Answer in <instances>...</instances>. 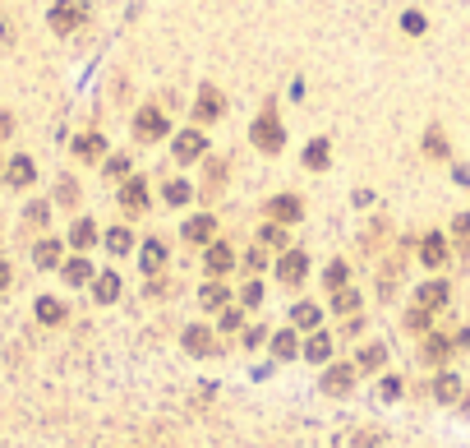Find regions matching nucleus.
I'll list each match as a JSON object with an SVG mask.
<instances>
[{
	"label": "nucleus",
	"instance_id": "obj_1",
	"mask_svg": "<svg viewBox=\"0 0 470 448\" xmlns=\"http://www.w3.org/2000/svg\"><path fill=\"white\" fill-rule=\"evenodd\" d=\"M83 19H88V0H55V10H51L55 33H74Z\"/></svg>",
	"mask_w": 470,
	"mask_h": 448
},
{
	"label": "nucleus",
	"instance_id": "obj_2",
	"mask_svg": "<svg viewBox=\"0 0 470 448\" xmlns=\"http://www.w3.org/2000/svg\"><path fill=\"white\" fill-rule=\"evenodd\" d=\"M254 144H258L263 153H277V148L286 144V135H282V125H277L272 111H263L258 121H254Z\"/></svg>",
	"mask_w": 470,
	"mask_h": 448
},
{
	"label": "nucleus",
	"instance_id": "obj_3",
	"mask_svg": "<svg viewBox=\"0 0 470 448\" xmlns=\"http://www.w3.org/2000/svg\"><path fill=\"white\" fill-rule=\"evenodd\" d=\"M134 135H139V139H162V135H166L162 111H157V107H143L139 121H134Z\"/></svg>",
	"mask_w": 470,
	"mask_h": 448
},
{
	"label": "nucleus",
	"instance_id": "obj_4",
	"mask_svg": "<svg viewBox=\"0 0 470 448\" xmlns=\"http://www.w3.org/2000/svg\"><path fill=\"white\" fill-rule=\"evenodd\" d=\"M198 153H203V135H198V130H185V135L175 139V157H180V162H194Z\"/></svg>",
	"mask_w": 470,
	"mask_h": 448
},
{
	"label": "nucleus",
	"instance_id": "obj_5",
	"mask_svg": "<svg viewBox=\"0 0 470 448\" xmlns=\"http://www.w3.org/2000/svg\"><path fill=\"white\" fill-rule=\"evenodd\" d=\"M350 379H355V370H350V365H332V370L323 374V388H328V393H346Z\"/></svg>",
	"mask_w": 470,
	"mask_h": 448
},
{
	"label": "nucleus",
	"instance_id": "obj_6",
	"mask_svg": "<svg viewBox=\"0 0 470 448\" xmlns=\"http://www.w3.org/2000/svg\"><path fill=\"white\" fill-rule=\"evenodd\" d=\"M434 398H438V402H457V398H461V379H457V374H438V379H434Z\"/></svg>",
	"mask_w": 470,
	"mask_h": 448
},
{
	"label": "nucleus",
	"instance_id": "obj_7",
	"mask_svg": "<svg viewBox=\"0 0 470 448\" xmlns=\"http://www.w3.org/2000/svg\"><path fill=\"white\" fill-rule=\"evenodd\" d=\"M194 111H198V121H212V116H221V93H217V88H203V93H198V107H194Z\"/></svg>",
	"mask_w": 470,
	"mask_h": 448
},
{
	"label": "nucleus",
	"instance_id": "obj_8",
	"mask_svg": "<svg viewBox=\"0 0 470 448\" xmlns=\"http://www.w3.org/2000/svg\"><path fill=\"white\" fill-rule=\"evenodd\" d=\"M277 273H282V282H300V278H305V254H296V250H291V254L277 264Z\"/></svg>",
	"mask_w": 470,
	"mask_h": 448
},
{
	"label": "nucleus",
	"instance_id": "obj_9",
	"mask_svg": "<svg viewBox=\"0 0 470 448\" xmlns=\"http://www.w3.org/2000/svg\"><path fill=\"white\" fill-rule=\"evenodd\" d=\"M185 347L194 351V356H208L212 351V333L208 328H185Z\"/></svg>",
	"mask_w": 470,
	"mask_h": 448
},
{
	"label": "nucleus",
	"instance_id": "obj_10",
	"mask_svg": "<svg viewBox=\"0 0 470 448\" xmlns=\"http://www.w3.org/2000/svg\"><path fill=\"white\" fill-rule=\"evenodd\" d=\"M443 301H448V287H443V282H429V287H420V305H424V310H438Z\"/></svg>",
	"mask_w": 470,
	"mask_h": 448
},
{
	"label": "nucleus",
	"instance_id": "obj_11",
	"mask_svg": "<svg viewBox=\"0 0 470 448\" xmlns=\"http://www.w3.org/2000/svg\"><path fill=\"white\" fill-rule=\"evenodd\" d=\"M10 185H33V162L28 157H14L10 162Z\"/></svg>",
	"mask_w": 470,
	"mask_h": 448
},
{
	"label": "nucleus",
	"instance_id": "obj_12",
	"mask_svg": "<svg viewBox=\"0 0 470 448\" xmlns=\"http://www.w3.org/2000/svg\"><path fill=\"white\" fill-rule=\"evenodd\" d=\"M92 296H97V301H116V296H120V278H116V273H102Z\"/></svg>",
	"mask_w": 470,
	"mask_h": 448
},
{
	"label": "nucleus",
	"instance_id": "obj_13",
	"mask_svg": "<svg viewBox=\"0 0 470 448\" xmlns=\"http://www.w3.org/2000/svg\"><path fill=\"white\" fill-rule=\"evenodd\" d=\"M272 217H282V222H296L300 217V199H272V208H268Z\"/></svg>",
	"mask_w": 470,
	"mask_h": 448
},
{
	"label": "nucleus",
	"instance_id": "obj_14",
	"mask_svg": "<svg viewBox=\"0 0 470 448\" xmlns=\"http://www.w3.org/2000/svg\"><path fill=\"white\" fill-rule=\"evenodd\" d=\"M383 356H387V351L378 347V342H369V347L360 351V360H355V365H360V370H378V365H383Z\"/></svg>",
	"mask_w": 470,
	"mask_h": 448
},
{
	"label": "nucleus",
	"instance_id": "obj_15",
	"mask_svg": "<svg viewBox=\"0 0 470 448\" xmlns=\"http://www.w3.org/2000/svg\"><path fill=\"white\" fill-rule=\"evenodd\" d=\"M37 319H42V324H60V319H65V305L60 301H37Z\"/></svg>",
	"mask_w": 470,
	"mask_h": 448
},
{
	"label": "nucleus",
	"instance_id": "obj_16",
	"mask_svg": "<svg viewBox=\"0 0 470 448\" xmlns=\"http://www.w3.org/2000/svg\"><path fill=\"white\" fill-rule=\"evenodd\" d=\"M212 236V217H194V222H185V240H208Z\"/></svg>",
	"mask_w": 470,
	"mask_h": 448
},
{
	"label": "nucleus",
	"instance_id": "obj_17",
	"mask_svg": "<svg viewBox=\"0 0 470 448\" xmlns=\"http://www.w3.org/2000/svg\"><path fill=\"white\" fill-rule=\"evenodd\" d=\"M305 167H328V144H323V139H314V144L305 148Z\"/></svg>",
	"mask_w": 470,
	"mask_h": 448
},
{
	"label": "nucleus",
	"instance_id": "obj_18",
	"mask_svg": "<svg viewBox=\"0 0 470 448\" xmlns=\"http://www.w3.org/2000/svg\"><path fill=\"white\" fill-rule=\"evenodd\" d=\"M125 208H143V203H148V190H143V180H134V185H125Z\"/></svg>",
	"mask_w": 470,
	"mask_h": 448
},
{
	"label": "nucleus",
	"instance_id": "obj_19",
	"mask_svg": "<svg viewBox=\"0 0 470 448\" xmlns=\"http://www.w3.org/2000/svg\"><path fill=\"white\" fill-rule=\"evenodd\" d=\"M443 250H448V245H443V236H429V240H424V254H420V259H424V264H443V259H448Z\"/></svg>",
	"mask_w": 470,
	"mask_h": 448
},
{
	"label": "nucleus",
	"instance_id": "obj_20",
	"mask_svg": "<svg viewBox=\"0 0 470 448\" xmlns=\"http://www.w3.org/2000/svg\"><path fill=\"white\" fill-rule=\"evenodd\" d=\"M106 245H111V250H116V254H125V250H130V245H134V236H130V231H125V226H116V231H106Z\"/></svg>",
	"mask_w": 470,
	"mask_h": 448
},
{
	"label": "nucleus",
	"instance_id": "obj_21",
	"mask_svg": "<svg viewBox=\"0 0 470 448\" xmlns=\"http://www.w3.org/2000/svg\"><path fill=\"white\" fill-rule=\"evenodd\" d=\"M291 319H296L300 328H314L318 324V310H314V305H296V310H291Z\"/></svg>",
	"mask_w": 470,
	"mask_h": 448
},
{
	"label": "nucleus",
	"instance_id": "obj_22",
	"mask_svg": "<svg viewBox=\"0 0 470 448\" xmlns=\"http://www.w3.org/2000/svg\"><path fill=\"white\" fill-rule=\"evenodd\" d=\"M74 153H78V157H97V153H102V139H97V135H83V139L74 144Z\"/></svg>",
	"mask_w": 470,
	"mask_h": 448
},
{
	"label": "nucleus",
	"instance_id": "obj_23",
	"mask_svg": "<svg viewBox=\"0 0 470 448\" xmlns=\"http://www.w3.org/2000/svg\"><path fill=\"white\" fill-rule=\"evenodd\" d=\"M221 301H226V287H217V282H208V287H203V305H208V310H217Z\"/></svg>",
	"mask_w": 470,
	"mask_h": 448
},
{
	"label": "nucleus",
	"instance_id": "obj_24",
	"mask_svg": "<svg viewBox=\"0 0 470 448\" xmlns=\"http://www.w3.org/2000/svg\"><path fill=\"white\" fill-rule=\"evenodd\" d=\"M65 278H69V282H74V287H78V282H88V278H92V269H88L83 259H74V264H69V269H65Z\"/></svg>",
	"mask_w": 470,
	"mask_h": 448
},
{
	"label": "nucleus",
	"instance_id": "obj_25",
	"mask_svg": "<svg viewBox=\"0 0 470 448\" xmlns=\"http://www.w3.org/2000/svg\"><path fill=\"white\" fill-rule=\"evenodd\" d=\"M226 264H230V250H208V273H221V269H226Z\"/></svg>",
	"mask_w": 470,
	"mask_h": 448
},
{
	"label": "nucleus",
	"instance_id": "obj_26",
	"mask_svg": "<svg viewBox=\"0 0 470 448\" xmlns=\"http://www.w3.org/2000/svg\"><path fill=\"white\" fill-rule=\"evenodd\" d=\"M272 351H277V356H296V337H291V333H277V342H272Z\"/></svg>",
	"mask_w": 470,
	"mask_h": 448
},
{
	"label": "nucleus",
	"instance_id": "obj_27",
	"mask_svg": "<svg viewBox=\"0 0 470 448\" xmlns=\"http://www.w3.org/2000/svg\"><path fill=\"white\" fill-rule=\"evenodd\" d=\"M55 254H60V245H55V240L37 245V264H42V269H51V264H55Z\"/></svg>",
	"mask_w": 470,
	"mask_h": 448
},
{
	"label": "nucleus",
	"instance_id": "obj_28",
	"mask_svg": "<svg viewBox=\"0 0 470 448\" xmlns=\"http://www.w3.org/2000/svg\"><path fill=\"white\" fill-rule=\"evenodd\" d=\"M424 148L434 157H448V144H443V135H438V130H429V135H424Z\"/></svg>",
	"mask_w": 470,
	"mask_h": 448
},
{
	"label": "nucleus",
	"instance_id": "obj_29",
	"mask_svg": "<svg viewBox=\"0 0 470 448\" xmlns=\"http://www.w3.org/2000/svg\"><path fill=\"white\" fill-rule=\"evenodd\" d=\"M143 269H162V245H143Z\"/></svg>",
	"mask_w": 470,
	"mask_h": 448
},
{
	"label": "nucleus",
	"instance_id": "obj_30",
	"mask_svg": "<svg viewBox=\"0 0 470 448\" xmlns=\"http://www.w3.org/2000/svg\"><path fill=\"white\" fill-rule=\"evenodd\" d=\"M166 199H171V203H185L189 199V185H185V180H171V185H166Z\"/></svg>",
	"mask_w": 470,
	"mask_h": 448
},
{
	"label": "nucleus",
	"instance_id": "obj_31",
	"mask_svg": "<svg viewBox=\"0 0 470 448\" xmlns=\"http://www.w3.org/2000/svg\"><path fill=\"white\" fill-rule=\"evenodd\" d=\"M305 356L309 360H323V356H328V337H314V342L305 347Z\"/></svg>",
	"mask_w": 470,
	"mask_h": 448
},
{
	"label": "nucleus",
	"instance_id": "obj_32",
	"mask_svg": "<svg viewBox=\"0 0 470 448\" xmlns=\"http://www.w3.org/2000/svg\"><path fill=\"white\" fill-rule=\"evenodd\" d=\"M92 236H97V231H92V222H78L74 226V245H92Z\"/></svg>",
	"mask_w": 470,
	"mask_h": 448
},
{
	"label": "nucleus",
	"instance_id": "obj_33",
	"mask_svg": "<svg viewBox=\"0 0 470 448\" xmlns=\"http://www.w3.org/2000/svg\"><path fill=\"white\" fill-rule=\"evenodd\" d=\"M457 240H461V245H470V213L457 217Z\"/></svg>",
	"mask_w": 470,
	"mask_h": 448
},
{
	"label": "nucleus",
	"instance_id": "obj_34",
	"mask_svg": "<svg viewBox=\"0 0 470 448\" xmlns=\"http://www.w3.org/2000/svg\"><path fill=\"white\" fill-rule=\"evenodd\" d=\"M258 296H263V287H258V282H249V287H244V301L258 305Z\"/></svg>",
	"mask_w": 470,
	"mask_h": 448
},
{
	"label": "nucleus",
	"instance_id": "obj_35",
	"mask_svg": "<svg viewBox=\"0 0 470 448\" xmlns=\"http://www.w3.org/2000/svg\"><path fill=\"white\" fill-rule=\"evenodd\" d=\"M337 310H355V292H341L337 296Z\"/></svg>",
	"mask_w": 470,
	"mask_h": 448
},
{
	"label": "nucleus",
	"instance_id": "obj_36",
	"mask_svg": "<svg viewBox=\"0 0 470 448\" xmlns=\"http://www.w3.org/2000/svg\"><path fill=\"white\" fill-rule=\"evenodd\" d=\"M5 282H10V269H5V264H0V287H5Z\"/></svg>",
	"mask_w": 470,
	"mask_h": 448
}]
</instances>
